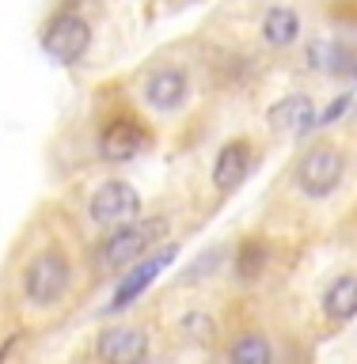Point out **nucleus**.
<instances>
[{"instance_id":"nucleus-10","label":"nucleus","mask_w":357,"mask_h":364,"mask_svg":"<svg viewBox=\"0 0 357 364\" xmlns=\"http://www.w3.org/2000/svg\"><path fill=\"white\" fill-rule=\"evenodd\" d=\"M251 171V141L247 136H232L221 144V152L213 159V186L221 193H232Z\"/></svg>"},{"instance_id":"nucleus-18","label":"nucleus","mask_w":357,"mask_h":364,"mask_svg":"<svg viewBox=\"0 0 357 364\" xmlns=\"http://www.w3.org/2000/svg\"><path fill=\"white\" fill-rule=\"evenodd\" d=\"M11 346H16V334H8V338H4V346H0V364H4V357L11 353Z\"/></svg>"},{"instance_id":"nucleus-13","label":"nucleus","mask_w":357,"mask_h":364,"mask_svg":"<svg viewBox=\"0 0 357 364\" xmlns=\"http://www.w3.org/2000/svg\"><path fill=\"white\" fill-rule=\"evenodd\" d=\"M259 31H262V42L267 46L285 50V46H293L296 38H301V16H296L293 8H285V4H274L267 16H262Z\"/></svg>"},{"instance_id":"nucleus-7","label":"nucleus","mask_w":357,"mask_h":364,"mask_svg":"<svg viewBox=\"0 0 357 364\" xmlns=\"http://www.w3.org/2000/svg\"><path fill=\"white\" fill-rule=\"evenodd\" d=\"M187 95H190V80H187V73H182L179 65H160V68H152V73L141 80L145 107H152L160 114L179 110L182 102H187Z\"/></svg>"},{"instance_id":"nucleus-12","label":"nucleus","mask_w":357,"mask_h":364,"mask_svg":"<svg viewBox=\"0 0 357 364\" xmlns=\"http://www.w3.org/2000/svg\"><path fill=\"white\" fill-rule=\"evenodd\" d=\"M324 315L335 326L350 323V318L357 315V273H338V277L327 284V292H324Z\"/></svg>"},{"instance_id":"nucleus-5","label":"nucleus","mask_w":357,"mask_h":364,"mask_svg":"<svg viewBox=\"0 0 357 364\" xmlns=\"http://www.w3.org/2000/svg\"><path fill=\"white\" fill-rule=\"evenodd\" d=\"M91 220L103 228H122L141 220V193L122 178L99 182L95 193H91Z\"/></svg>"},{"instance_id":"nucleus-3","label":"nucleus","mask_w":357,"mask_h":364,"mask_svg":"<svg viewBox=\"0 0 357 364\" xmlns=\"http://www.w3.org/2000/svg\"><path fill=\"white\" fill-rule=\"evenodd\" d=\"M342 175H346V156L335 144H312L301 156V164L293 171L296 190L308 193V198H331L338 190Z\"/></svg>"},{"instance_id":"nucleus-16","label":"nucleus","mask_w":357,"mask_h":364,"mask_svg":"<svg viewBox=\"0 0 357 364\" xmlns=\"http://www.w3.org/2000/svg\"><path fill=\"white\" fill-rule=\"evenodd\" d=\"M346 61V50H342L338 42H312L308 46V65L316 68V73H342V65Z\"/></svg>"},{"instance_id":"nucleus-4","label":"nucleus","mask_w":357,"mask_h":364,"mask_svg":"<svg viewBox=\"0 0 357 364\" xmlns=\"http://www.w3.org/2000/svg\"><path fill=\"white\" fill-rule=\"evenodd\" d=\"M91 46V23L76 11H57L42 31V50L57 65H76Z\"/></svg>"},{"instance_id":"nucleus-19","label":"nucleus","mask_w":357,"mask_h":364,"mask_svg":"<svg viewBox=\"0 0 357 364\" xmlns=\"http://www.w3.org/2000/svg\"><path fill=\"white\" fill-rule=\"evenodd\" d=\"M350 76H357V57H353V65H350Z\"/></svg>"},{"instance_id":"nucleus-6","label":"nucleus","mask_w":357,"mask_h":364,"mask_svg":"<svg viewBox=\"0 0 357 364\" xmlns=\"http://www.w3.org/2000/svg\"><path fill=\"white\" fill-rule=\"evenodd\" d=\"M148 141H152V133H148L145 122L133 118V114H114V118L103 122V129H99V152H103V159H114V164L145 152Z\"/></svg>"},{"instance_id":"nucleus-17","label":"nucleus","mask_w":357,"mask_h":364,"mask_svg":"<svg viewBox=\"0 0 357 364\" xmlns=\"http://www.w3.org/2000/svg\"><path fill=\"white\" fill-rule=\"evenodd\" d=\"M346 107H350V95H338V99L331 102V107H327V110H324V114H319V118H316V129H327L331 122H338L342 114H346Z\"/></svg>"},{"instance_id":"nucleus-11","label":"nucleus","mask_w":357,"mask_h":364,"mask_svg":"<svg viewBox=\"0 0 357 364\" xmlns=\"http://www.w3.org/2000/svg\"><path fill=\"white\" fill-rule=\"evenodd\" d=\"M316 102L308 99V95H285L278 99L274 107L267 110V125L270 129H278V133H296V136H304V133H312L316 129Z\"/></svg>"},{"instance_id":"nucleus-15","label":"nucleus","mask_w":357,"mask_h":364,"mask_svg":"<svg viewBox=\"0 0 357 364\" xmlns=\"http://www.w3.org/2000/svg\"><path fill=\"white\" fill-rule=\"evenodd\" d=\"M270 266V243L267 239H244L236 250V277L239 281H255Z\"/></svg>"},{"instance_id":"nucleus-8","label":"nucleus","mask_w":357,"mask_h":364,"mask_svg":"<svg viewBox=\"0 0 357 364\" xmlns=\"http://www.w3.org/2000/svg\"><path fill=\"white\" fill-rule=\"evenodd\" d=\"M99 364H145L148 360V334L141 326H107L95 338Z\"/></svg>"},{"instance_id":"nucleus-2","label":"nucleus","mask_w":357,"mask_h":364,"mask_svg":"<svg viewBox=\"0 0 357 364\" xmlns=\"http://www.w3.org/2000/svg\"><path fill=\"white\" fill-rule=\"evenodd\" d=\"M68 281H73V266H68L65 250L46 247L27 262V269H23V296H27L34 307H53L68 292Z\"/></svg>"},{"instance_id":"nucleus-9","label":"nucleus","mask_w":357,"mask_h":364,"mask_svg":"<svg viewBox=\"0 0 357 364\" xmlns=\"http://www.w3.org/2000/svg\"><path fill=\"white\" fill-rule=\"evenodd\" d=\"M171 258H175V247H164V250H152L148 258H141L137 266H130V269L118 277V289H114L107 311H125V307H130L137 296L148 292V284L160 277V269H164Z\"/></svg>"},{"instance_id":"nucleus-1","label":"nucleus","mask_w":357,"mask_h":364,"mask_svg":"<svg viewBox=\"0 0 357 364\" xmlns=\"http://www.w3.org/2000/svg\"><path fill=\"white\" fill-rule=\"evenodd\" d=\"M167 232V220H156L152 224H145V220H133V224H122V228H110L107 239L99 243V266L107 269V273H122V269H130L137 266L148 250H152V243L160 235Z\"/></svg>"},{"instance_id":"nucleus-14","label":"nucleus","mask_w":357,"mask_h":364,"mask_svg":"<svg viewBox=\"0 0 357 364\" xmlns=\"http://www.w3.org/2000/svg\"><path fill=\"white\" fill-rule=\"evenodd\" d=\"M228 364H274V346L267 341V334H259V330L239 334L232 346H228Z\"/></svg>"}]
</instances>
